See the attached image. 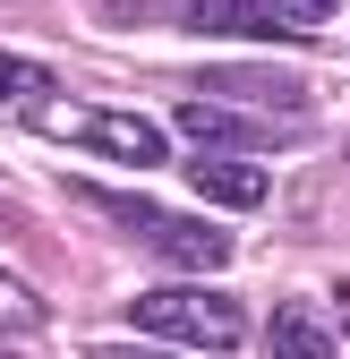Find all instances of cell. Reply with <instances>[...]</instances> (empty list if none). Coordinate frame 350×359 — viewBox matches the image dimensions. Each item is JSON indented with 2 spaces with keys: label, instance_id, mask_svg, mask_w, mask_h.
Masks as SVG:
<instances>
[{
  "label": "cell",
  "instance_id": "5",
  "mask_svg": "<svg viewBox=\"0 0 350 359\" xmlns=\"http://www.w3.org/2000/svg\"><path fill=\"white\" fill-rule=\"evenodd\" d=\"M188 189H197L205 205L256 214V205L274 197V180H265V163H248V154H197V163H188Z\"/></svg>",
  "mask_w": 350,
  "mask_h": 359
},
{
  "label": "cell",
  "instance_id": "11",
  "mask_svg": "<svg viewBox=\"0 0 350 359\" xmlns=\"http://www.w3.org/2000/svg\"><path fill=\"white\" fill-rule=\"evenodd\" d=\"M333 9H342V0H274V18H282L290 34H299V26H325Z\"/></svg>",
  "mask_w": 350,
  "mask_h": 359
},
{
  "label": "cell",
  "instance_id": "12",
  "mask_svg": "<svg viewBox=\"0 0 350 359\" xmlns=\"http://www.w3.org/2000/svg\"><path fill=\"white\" fill-rule=\"evenodd\" d=\"M85 359H180V351H128V342H94Z\"/></svg>",
  "mask_w": 350,
  "mask_h": 359
},
{
  "label": "cell",
  "instance_id": "2",
  "mask_svg": "<svg viewBox=\"0 0 350 359\" xmlns=\"http://www.w3.org/2000/svg\"><path fill=\"white\" fill-rule=\"evenodd\" d=\"M137 334L146 342H180V351H239L248 342V308L231 299V291H205V283H162V291H146L137 308Z\"/></svg>",
  "mask_w": 350,
  "mask_h": 359
},
{
  "label": "cell",
  "instance_id": "9",
  "mask_svg": "<svg viewBox=\"0 0 350 359\" xmlns=\"http://www.w3.org/2000/svg\"><path fill=\"white\" fill-rule=\"evenodd\" d=\"M0 103H52V69H43V60H18V52H0Z\"/></svg>",
  "mask_w": 350,
  "mask_h": 359
},
{
  "label": "cell",
  "instance_id": "8",
  "mask_svg": "<svg viewBox=\"0 0 350 359\" xmlns=\"http://www.w3.org/2000/svg\"><path fill=\"white\" fill-rule=\"evenodd\" d=\"M265 351L274 359H333V334L316 308H282V317H265Z\"/></svg>",
  "mask_w": 350,
  "mask_h": 359
},
{
  "label": "cell",
  "instance_id": "6",
  "mask_svg": "<svg viewBox=\"0 0 350 359\" xmlns=\"http://www.w3.org/2000/svg\"><path fill=\"white\" fill-rule=\"evenodd\" d=\"M197 95L205 103H274V111H299V103H308V86H299L290 69H205L197 77Z\"/></svg>",
  "mask_w": 350,
  "mask_h": 359
},
{
  "label": "cell",
  "instance_id": "4",
  "mask_svg": "<svg viewBox=\"0 0 350 359\" xmlns=\"http://www.w3.org/2000/svg\"><path fill=\"white\" fill-rule=\"evenodd\" d=\"M180 120V137L197 146V154H265V146H290L299 128H282V120H248V111H231V103H180L171 111Z\"/></svg>",
  "mask_w": 350,
  "mask_h": 359
},
{
  "label": "cell",
  "instance_id": "3",
  "mask_svg": "<svg viewBox=\"0 0 350 359\" xmlns=\"http://www.w3.org/2000/svg\"><path fill=\"white\" fill-rule=\"evenodd\" d=\"M26 128L34 137H77V146H94L111 163H137V171H154L171 154V137L146 111H111V103H43V111H26Z\"/></svg>",
  "mask_w": 350,
  "mask_h": 359
},
{
  "label": "cell",
  "instance_id": "1",
  "mask_svg": "<svg viewBox=\"0 0 350 359\" xmlns=\"http://www.w3.org/2000/svg\"><path fill=\"white\" fill-rule=\"evenodd\" d=\"M94 214H111L137 248H154L162 265H180V274H214V265H231L239 248H231V231L223 222H197V214H171V205H154V197H128V189H103V180H85L77 189Z\"/></svg>",
  "mask_w": 350,
  "mask_h": 359
},
{
  "label": "cell",
  "instance_id": "7",
  "mask_svg": "<svg viewBox=\"0 0 350 359\" xmlns=\"http://www.w3.org/2000/svg\"><path fill=\"white\" fill-rule=\"evenodd\" d=\"M197 34H290L282 18H274V0H188L180 9Z\"/></svg>",
  "mask_w": 350,
  "mask_h": 359
},
{
  "label": "cell",
  "instance_id": "10",
  "mask_svg": "<svg viewBox=\"0 0 350 359\" xmlns=\"http://www.w3.org/2000/svg\"><path fill=\"white\" fill-rule=\"evenodd\" d=\"M43 317H52L43 291H26L18 274H0V334H43Z\"/></svg>",
  "mask_w": 350,
  "mask_h": 359
}]
</instances>
